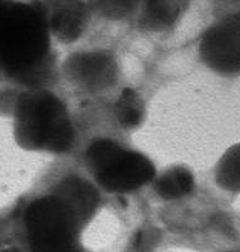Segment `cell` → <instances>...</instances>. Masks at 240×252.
Returning a JSON list of instances; mask_svg holds the SVG:
<instances>
[{"label":"cell","mask_w":240,"mask_h":252,"mask_svg":"<svg viewBox=\"0 0 240 252\" xmlns=\"http://www.w3.org/2000/svg\"><path fill=\"white\" fill-rule=\"evenodd\" d=\"M15 138L24 149L63 153L73 143V127L57 97L48 92H27L15 110Z\"/></svg>","instance_id":"obj_1"},{"label":"cell","mask_w":240,"mask_h":252,"mask_svg":"<svg viewBox=\"0 0 240 252\" xmlns=\"http://www.w3.org/2000/svg\"><path fill=\"white\" fill-rule=\"evenodd\" d=\"M48 49V31L32 6L0 3V66L13 73L37 64Z\"/></svg>","instance_id":"obj_2"},{"label":"cell","mask_w":240,"mask_h":252,"mask_svg":"<svg viewBox=\"0 0 240 252\" xmlns=\"http://www.w3.org/2000/svg\"><path fill=\"white\" fill-rule=\"evenodd\" d=\"M87 160L98 183L108 192H127L140 188L155 175L154 165L138 153L126 152L113 141L92 144Z\"/></svg>","instance_id":"obj_3"},{"label":"cell","mask_w":240,"mask_h":252,"mask_svg":"<svg viewBox=\"0 0 240 252\" xmlns=\"http://www.w3.org/2000/svg\"><path fill=\"white\" fill-rule=\"evenodd\" d=\"M78 223L71 209L55 195L38 199L26 213L33 252H52L73 246Z\"/></svg>","instance_id":"obj_4"},{"label":"cell","mask_w":240,"mask_h":252,"mask_svg":"<svg viewBox=\"0 0 240 252\" xmlns=\"http://www.w3.org/2000/svg\"><path fill=\"white\" fill-rule=\"evenodd\" d=\"M206 66L220 75L240 73V13L213 27L204 34L200 46Z\"/></svg>","instance_id":"obj_5"},{"label":"cell","mask_w":240,"mask_h":252,"mask_svg":"<svg viewBox=\"0 0 240 252\" xmlns=\"http://www.w3.org/2000/svg\"><path fill=\"white\" fill-rule=\"evenodd\" d=\"M69 75L83 86L103 89L112 85L116 78V64L105 53H80L67 62Z\"/></svg>","instance_id":"obj_6"},{"label":"cell","mask_w":240,"mask_h":252,"mask_svg":"<svg viewBox=\"0 0 240 252\" xmlns=\"http://www.w3.org/2000/svg\"><path fill=\"white\" fill-rule=\"evenodd\" d=\"M55 197L71 209L78 222L88 220L98 203V195L95 188L86 181L76 177L62 182L58 186Z\"/></svg>","instance_id":"obj_7"},{"label":"cell","mask_w":240,"mask_h":252,"mask_svg":"<svg viewBox=\"0 0 240 252\" xmlns=\"http://www.w3.org/2000/svg\"><path fill=\"white\" fill-rule=\"evenodd\" d=\"M84 23L83 6L76 0H68L52 17V31L58 39L71 42L80 37Z\"/></svg>","instance_id":"obj_8"},{"label":"cell","mask_w":240,"mask_h":252,"mask_svg":"<svg viewBox=\"0 0 240 252\" xmlns=\"http://www.w3.org/2000/svg\"><path fill=\"white\" fill-rule=\"evenodd\" d=\"M158 193L163 199H177L185 197L194 189V177L183 166L167 170L158 182Z\"/></svg>","instance_id":"obj_9"},{"label":"cell","mask_w":240,"mask_h":252,"mask_svg":"<svg viewBox=\"0 0 240 252\" xmlns=\"http://www.w3.org/2000/svg\"><path fill=\"white\" fill-rule=\"evenodd\" d=\"M215 174L221 188L240 193V144L226 150L217 163Z\"/></svg>","instance_id":"obj_10"},{"label":"cell","mask_w":240,"mask_h":252,"mask_svg":"<svg viewBox=\"0 0 240 252\" xmlns=\"http://www.w3.org/2000/svg\"><path fill=\"white\" fill-rule=\"evenodd\" d=\"M116 115L125 127H134L141 123L143 116L142 101L133 90H123L116 103Z\"/></svg>","instance_id":"obj_11"},{"label":"cell","mask_w":240,"mask_h":252,"mask_svg":"<svg viewBox=\"0 0 240 252\" xmlns=\"http://www.w3.org/2000/svg\"><path fill=\"white\" fill-rule=\"evenodd\" d=\"M147 12L150 18L159 24H169L177 13L174 0H147Z\"/></svg>","instance_id":"obj_12"},{"label":"cell","mask_w":240,"mask_h":252,"mask_svg":"<svg viewBox=\"0 0 240 252\" xmlns=\"http://www.w3.org/2000/svg\"><path fill=\"white\" fill-rule=\"evenodd\" d=\"M0 252H19V251L15 249H8V250H3V251H0Z\"/></svg>","instance_id":"obj_13"}]
</instances>
